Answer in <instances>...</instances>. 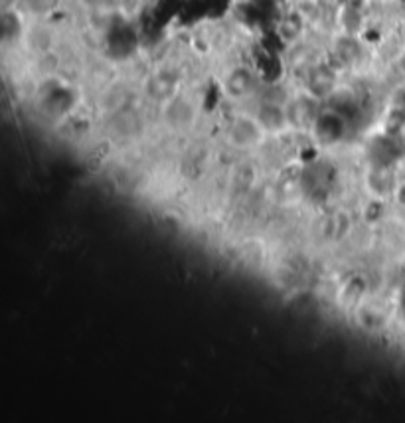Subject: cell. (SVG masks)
<instances>
[{
  "label": "cell",
  "mask_w": 405,
  "mask_h": 423,
  "mask_svg": "<svg viewBox=\"0 0 405 423\" xmlns=\"http://www.w3.org/2000/svg\"><path fill=\"white\" fill-rule=\"evenodd\" d=\"M251 87H254V75L243 68H235L225 80V90L233 97H245L247 93H251Z\"/></svg>",
  "instance_id": "obj_1"
}]
</instances>
